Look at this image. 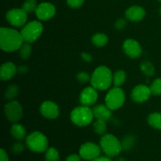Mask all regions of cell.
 I'll return each mask as SVG.
<instances>
[{"mask_svg": "<svg viewBox=\"0 0 161 161\" xmlns=\"http://www.w3.org/2000/svg\"><path fill=\"white\" fill-rule=\"evenodd\" d=\"M160 1H161V0H160Z\"/></svg>", "mask_w": 161, "mask_h": 161, "instance_id": "obj_40", "label": "cell"}, {"mask_svg": "<svg viewBox=\"0 0 161 161\" xmlns=\"http://www.w3.org/2000/svg\"><path fill=\"white\" fill-rule=\"evenodd\" d=\"M56 14V8L50 3H42L38 5L36 15L41 20H48Z\"/></svg>", "mask_w": 161, "mask_h": 161, "instance_id": "obj_14", "label": "cell"}, {"mask_svg": "<svg viewBox=\"0 0 161 161\" xmlns=\"http://www.w3.org/2000/svg\"><path fill=\"white\" fill-rule=\"evenodd\" d=\"M123 50L126 55L130 58H138L141 56L142 53V47L138 41L132 39H126L123 43Z\"/></svg>", "mask_w": 161, "mask_h": 161, "instance_id": "obj_12", "label": "cell"}, {"mask_svg": "<svg viewBox=\"0 0 161 161\" xmlns=\"http://www.w3.org/2000/svg\"><path fill=\"white\" fill-rule=\"evenodd\" d=\"M13 149H14V152L18 153L22 152L24 150V146L22 144H20V143H17V144H15L14 146Z\"/></svg>", "mask_w": 161, "mask_h": 161, "instance_id": "obj_35", "label": "cell"}, {"mask_svg": "<svg viewBox=\"0 0 161 161\" xmlns=\"http://www.w3.org/2000/svg\"><path fill=\"white\" fill-rule=\"evenodd\" d=\"M92 43L97 47H103L108 43V38L104 33H97L92 36Z\"/></svg>", "mask_w": 161, "mask_h": 161, "instance_id": "obj_21", "label": "cell"}, {"mask_svg": "<svg viewBox=\"0 0 161 161\" xmlns=\"http://www.w3.org/2000/svg\"><path fill=\"white\" fill-rule=\"evenodd\" d=\"M126 26H127V21L124 18H119L115 23V27L118 30H123Z\"/></svg>", "mask_w": 161, "mask_h": 161, "instance_id": "obj_32", "label": "cell"}, {"mask_svg": "<svg viewBox=\"0 0 161 161\" xmlns=\"http://www.w3.org/2000/svg\"><path fill=\"white\" fill-rule=\"evenodd\" d=\"M18 50L20 58H22V59H27V58H29L31 53V47L30 45V43L24 42Z\"/></svg>", "mask_w": 161, "mask_h": 161, "instance_id": "obj_25", "label": "cell"}, {"mask_svg": "<svg viewBox=\"0 0 161 161\" xmlns=\"http://www.w3.org/2000/svg\"><path fill=\"white\" fill-rule=\"evenodd\" d=\"M152 92L149 86L146 85H137L132 90L130 97L131 99L136 103H143L146 102L150 97Z\"/></svg>", "mask_w": 161, "mask_h": 161, "instance_id": "obj_11", "label": "cell"}, {"mask_svg": "<svg viewBox=\"0 0 161 161\" xmlns=\"http://www.w3.org/2000/svg\"><path fill=\"white\" fill-rule=\"evenodd\" d=\"M43 26L42 23L38 20H33L26 24L20 31L24 42L31 43L37 40L42 35Z\"/></svg>", "mask_w": 161, "mask_h": 161, "instance_id": "obj_6", "label": "cell"}, {"mask_svg": "<svg viewBox=\"0 0 161 161\" xmlns=\"http://www.w3.org/2000/svg\"><path fill=\"white\" fill-rule=\"evenodd\" d=\"M113 75L106 66H99L93 72L91 76V83L93 87L99 91H106L113 83Z\"/></svg>", "mask_w": 161, "mask_h": 161, "instance_id": "obj_2", "label": "cell"}, {"mask_svg": "<svg viewBox=\"0 0 161 161\" xmlns=\"http://www.w3.org/2000/svg\"><path fill=\"white\" fill-rule=\"evenodd\" d=\"M160 15H161V7H160Z\"/></svg>", "mask_w": 161, "mask_h": 161, "instance_id": "obj_39", "label": "cell"}, {"mask_svg": "<svg viewBox=\"0 0 161 161\" xmlns=\"http://www.w3.org/2000/svg\"><path fill=\"white\" fill-rule=\"evenodd\" d=\"M101 147L93 142H86L80 148V156L84 160L91 161L100 157Z\"/></svg>", "mask_w": 161, "mask_h": 161, "instance_id": "obj_10", "label": "cell"}, {"mask_svg": "<svg viewBox=\"0 0 161 161\" xmlns=\"http://www.w3.org/2000/svg\"><path fill=\"white\" fill-rule=\"evenodd\" d=\"M18 86L17 85H9L5 92V97L9 101H13L18 94Z\"/></svg>", "mask_w": 161, "mask_h": 161, "instance_id": "obj_26", "label": "cell"}, {"mask_svg": "<svg viewBox=\"0 0 161 161\" xmlns=\"http://www.w3.org/2000/svg\"><path fill=\"white\" fill-rule=\"evenodd\" d=\"M149 88H150L152 94L161 95V78H157L154 80Z\"/></svg>", "mask_w": 161, "mask_h": 161, "instance_id": "obj_28", "label": "cell"}, {"mask_svg": "<svg viewBox=\"0 0 161 161\" xmlns=\"http://www.w3.org/2000/svg\"><path fill=\"white\" fill-rule=\"evenodd\" d=\"M45 160L46 161H60L59 153L55 148H48L46 151Z\"/></svg>", "mask_w": 161, "mask_h": 161, "instance_id": "obj_24", "label": "cell"}, {"mask_svg": "<svg viewBox=\"0 0 161 161\" xmlns=\"http://www.w3.org/2000/svg\"><path fill=\"white\" fill-rule=\"evenodd\" d=\"M68 6H70L71 8L76 9L80 8L84 3V0H66Z\"/></svg>", "mask_w": 161, "mask_h": 161, "instance_id": "obj_31", "label": "cell"}, {"mask_svg": "<svg viewBox=\"0 0 161 161\" xmlns=\"http://www.w3.org/2000/svg\"><path fill=\"white\" fill-rule=\"evenodd\" d=\"M134 143H135L134 138H132L131 136L126 137L124 139V141H123V142L121 143L122 144L123 149H124V150H128V149H130L133 146Z\"/></svg>", "mask_w": 161, "mask_h": 161, "instance_id": "obj_29", "label": "cell"}, {"mask_svg": "<svg viewBox=\"0 0 161 161\" xmlns=\"http://www.w3.org/2000/svg\"><path fill=\"white\" fill-rule=\"evenodd\" d=\"M76 79L78 80L79 83H82V84H85L87 83L88 81H91V77L88 75L87 72H80L77 74Z\"/></svg>", "mask_w": 161, "mask_h": 161, "instance_id": "obj_30", "label": "cell"}, {"mask_svg": "<svg viewBox=\"0 0 161 161\" xmlns=\"http://www.w3.org/2000/svg\"><path fill=\"white\" fill-rule=\"evenodd\" d=\"M91 161H112L111 159H109L108 157H97L94 160H91Z\"/></svg>", "mask_w": 161, "mask_h": 161, "instance_id": "obj_37", "label": "cell"}, {"mask_svg": "<svg viewBox=\"0 0 161 161\" xmlns=\"http://www.w3.org/2000/svg\"><path fill=\"white\" fill-rule=\"evenodd\" d=\"M28 13L23 9H9L6 14V18L11 25L14 27L25 26L28 20Z\"/></svg>", "mask_w": 161, "mask_h": 161, "instance_id": "obj_9", "label": "cell"}, {"mask_svg": "<svg viewBox=\"0 0 161 161\" xmlns=\"http://www.w3.org/2000/svg\"><path fill=\"white\" fill-rule=\"evenodd\" d=\"M48 140L47 137L39 131H34L26 138V146L35 153H43L48 149Z\"/></svg>", "mask_w": 161, "mask_h": 161, "instance_id": "obj_5", "label": "cell"}, {"mask_svg": "<svg viewBox=\"0 0 161 161\" xmlns=\"http://www.w3.org/2000/svg\"><path fill=\"white\" fill-rule=\"evenodd\" d=\"M38 7L37 1L36 0H26L22 5V9L27 13L36 12Z\"/></svg>", "mask_w": 161, "mask_h": 161, "instance_id": "obj_27", "label": "cell"}, {"mask_svg": "<svg viewBox=\"0 0 161 161\" xmlns=\"http://www.w3.org/2000/svg\"><path fill=\"white\" fill-rule=\"evenodd\" d=\"M146 16V11L142 7L138 6H130L126 10L125 17L128 20L132 22L140 21Z\"/></svg>", "mask_w": 161, "mask_h": 161, "instance_id": "obj_16", "label": "cell"}, {"mask_svg": "<svg viewBox=\"0 0 161 161\" xmlns=\"http://www.w3.org/2000/svg\"><path fill=\"white\" fill-rule=\"evenodd\" d=\"M105 105L111 110H117L123 106L125 102V94L120 87L114 86L105 96Z\"/></svg>", "mask_w": 161, "mask_h": 161, "instance_id": "obj_7", "label": "cell"}, {"mask_svg": "<svg viewBox=\"0 0 161 161\" xmlns=\"http://www.w3.org/2000/svg\"><path fill=\"white\" fill-rule=\"evenodd\" d=\"M147 121L150 127L157 129V130H161V113H151L148 116Z\"/></svg>", "mask_w": 161, "mask_h": 161, "instance_id": "obj_20", "label": "cell"}, {"mask_svg": "<svg viewBox=\"0 0 161 161\" xmlns=\"http://www.w3.org/2000/svg\"><path fill=\"white\" fill-rule=\"evenodd\" d=\"M94 129L96 134L99 135H105L107 130L106 121L103 119H97L96 122L94 124Z\"/></svg>", "mask_w": 161, "mask_h": 161, "instance_id": "obj_23", "label": "cell"}, {"mask_svg": "<svg viewBox=\"0 0 161 161\" xmlns=\"http://www.w3.org/2000/svg\"><path fill=\"white\" fill-rule=\"evenodd\" d=\"M81 57L83 59V61H85L86 62H91L93 58L90 53H86V52H83V53H81Z\"/></svg>", "mask_w": 161, "mask_h": 161, "instance_id": "obj_34", "label": "cell"}, {"mask_svg": "<svg viewBox=\"0 0 161 161\" xmlns=\"http://www.w3.org/2000/svg\"><path fill=\"white\" fill-rule=\"evenodd\" d=\"M24 42L20 32L9 28L0 29V47L5 52L16 51L20 49Z\"/></svg>", "mask_w": 161, "mask_h": 161, "instance_id": "obj_1", "label": "cell"}, {"mask_svg": "<svg viewBox=\"0 0 161 161\" xmlns=\"http://www.w3.org/2000/svg\"><path fill=\"white\" fill-rule=\"evenodd\" d=\"M92 110L94 117L97 119H103L107 121L111 119L113 116V110L110 109L106 105H97L92 108Z\"/></svg>", "mask_w": 161, "mask_h": 161, "instance_id": "obj_17", "label": "cell"}, {"mask_svg": "<svg viewBox=\"0 0 161 161\" xmlns=\"http://www.w3.org/2000/svg\"><path fill=\"white\" fill-rule=\"evenodd\" d=\"M17 69L12 62H6L2 64L0 69V79L3 81H7L16 75Z\"/></svg>", "mask_w": 161, "mask_h": 161, "instance_id": "obj_18", "label": "cell"}, {"mask_svg": "<svg viewBox=\"0 0 161 161\" xmlns=\"http://www.w3.org/2000/svg\"><path fill=\"white\" fill-rule=\"evenodd\" d=\"M10 134L15 139L21 140L26 135V129L22 124L15 123L10 128Z\"/></svg>", "mask_w": 161, "mask_h": 161, "instance_id": "obj_19", "label": "cell"}, {"mask_svg": "<svg viewBox=\"0 0 161 161\" xmlns=\"http://www.w3.org/2000/svg\"><path fill=\"white\" fill-rule=\"evenodd\" d=\"M70 118L72 122L78 127H86L91 124L94 116L93 110L89 106L76 107L71 112Z\"/></svg>", "mask_w": 161, "mask_h": 161, "instance_id": "obj_4", "label": "cell"}, {"mask_svg": "<svg viewBox=\"0 0 161 161\" xmlns=\"http://www.w3.org/2000/svg\"><path fill=\"white\" fill-rule=\"evenodd\" d=\"M40 113L43 117L49 119H54L59 116L60 110L58 105L53 102L46 101L42 102L39 108Z\"/></svg>", "mask_w": 161, "mask_h": 161, "instance_id": "obj_13", "label": "cell"}, {"mask_svg": "<svg viewBox=\"0 0 161 161\" xmlns=\"http://www.w3.org/2000/svg\"><path fill=\"white\" fill-rule=\"evenodd\" d=\"M127 79V75L126 72L123 70H118L113 74V83L115 86H122L126 81Z\"/></svg>", "mask_w": 161, "mask_h": 161, "instance_id": "obj_22", "label": "cell"}, {"mask_svg": "<svg viewBox=\"0 0 161 161\" xmlns=\"http://www.w3.org/2000/svg\"><path fill=\"white\" fill-rule=\"evenodd\" d=\"M27 70H28V69H27L26 66H20L18 69V71L20 72H21V73H25L27 72Z\"/></svg>", "mask_w": 161, "mask_h": 161, "instance_id": "obj_38", "label": "cell"}, {"mask_svg": "<svg viewBox=\"0 0 161 161\" xmlns=\"http://www.w3.org/2000/svg\"><path fill=\"white\" fill-rule=\"evenodd\" d=\"M0 161H9V157H8L7 153L3 149L0 150Z\"/></svg>", "mask_w": 161, "mask_h": 161, "instance_id": "obj_36", "label": "cell"}, {"mask_svg": "<svg viewBox=\"0 0 161 161\" xmlns=\"http://www.w3.org/2000/svg\"><path fill=\"white\" fill-rule=\"evenodd\" d=\"M4 113L9 122L17 123L23 116V108L17 101L13 100L5 105Z\"/></svg>", "mask_w": 161, "mask_h": 161, "instance_id": "obj_8", "label": "cell"}, {"mask_svg": "<svg viewBox=\"0 0 161 161\" xmlns=\"http://www.w3.org/2000/svg\"><path fill=\"white\" fill-rule=\"evenodd\" d=\"M100 147L108 157H113L119 155L122 151V144L116 136L111 134L102 135L100 139Z\"/></svg>", "mask_w": 161, "mask_h": 161, "instance_id": "obj_3", "label": "cell"}, {"mask_svg": "<svg viewBox=\"0 0 161 161\" xmlns=\"http://www.w3.org/2000/svg\"><path fill=\"white\" fill-rule=\"evenodd\" d=\"M81 157L77 154H72V155H69V157L66 158L65 161H80L81 160Z\"/></svg>", "mask_w": 161, "mask_h": 161, "instance_id": "obj_33", "label": "cell"}, {"mask_svg": "<svg viewBox=\"0 0 161 161\" xmlns=\"http://www.w3.org/2000/svg\"><path fill=\"white\" fill-rule=\"evenodd\" d=\"M98 94L97 90L93 86H87L81 91L80 95V102L84 106H91L94 105L97 100Z\"/></svg>", "mask_w": 161, "mask_h": 161, "instance_id": "obj_15", "label": "cell"}]
</instances>
